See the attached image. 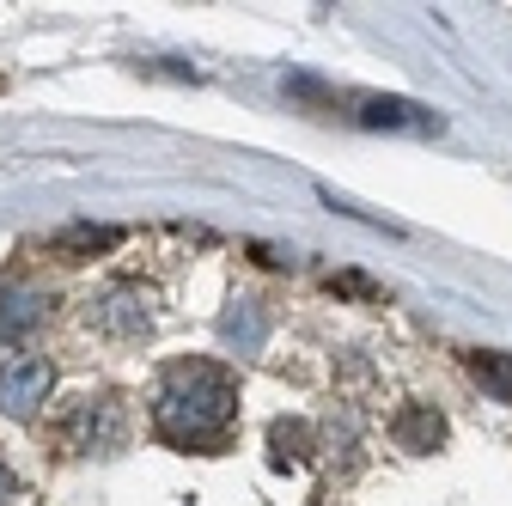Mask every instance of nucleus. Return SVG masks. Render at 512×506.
Here are the masks:
<instances>
[{"instance_id": "obj_1", "label": "nucleus", "mask_w": 512, "mask_h": 506, "mask_svg": "<svg viewBox=\"0 0 512 506\" xmlns=\"http://www.w3.org/2000/svg\"><path fill=\"white\" fill-rule=\"evenodd\" d=\"M238 415V372L220 360H171L153 391V427L165 446L220 452Z\"/></svg>"}, {"instance_id": "obj_2", "label": "nucleus", "mask_w": 512, "mask_h": 506, "mask_svg": "<svg viewBox=\"0 0 512 506\" xmlns=\"http://www.w3.org/2000/svg\"><path fill=\"white\" fill-rule=\"evenodd\" d=\"M68 446L74 452H86V458H110V452H122V439H128V409L116 403V397H80L74 409H68Z\"/></svg>"}, {"instance_id": "obj_3", "label": "nucleus", "mask_w": 512, "mask_h": 506, "mask_svg": "<svg viewBox=\"0 0 512 506\" xmlns=\"http://www.w3.org/2000/svg\"><path fill=\"white\" fill-rule=\"evenodd\" d=\"M49 397V360L43 354H0V409L31 415Z\"/></svg>"}, {"instance_id": "obj_4", "label": "nucleus", "mask_w": 512, "mask_h": 506, "mask_svg": "<svg viewBox=\"0 0 512 506\" xmlns=\"http://www.w3.org/2000/svg\"><path fill=\"white\" fill-rule=\"evenodd\" d=\"M92 324H98L104 336H141V330L153 324L147 293H141V287H116V293H104V299L92 305Z\"/></svg>"}, {"instance_id": "obj_5", "label": "nucleus", "mask_w": 512, "mask_h": 506, "mask_svg": "<svg viewBox=\"0 0 512 506\" xmlns=\"http://www.w3.org/2000/svg\"><path fill=\"white\" fill-rule=\"evenodd\" d=\"M354 122H366V129H409V135H439V116L433 110H421V104H409V98H360V110H354Z\"/></svg>"}, {"instance_id": "obj_6", "label": "nucleus", "mask_w": 512, "mask_h": 506, "mask_svg": "<svg viewBox=\"0 0 512 506\" xmlns=\"http://www.w3.org/2000/svg\"><path fill=\"white\" fill-rule=\"evenodd\" d=\"M391 439H397L403 452H439L445 421H439V409H433V403H409V409H397V421H391Z\"/></svg>"}, {"instance_id": "obj_7", "label": "nucleus", "mask_w": 512, "mask_h": 506, "mask_svg": "<svg viewBox=\"0 0 512 506\" xmlns=\"http://www.w3.org/2000/svg\"><path fill=\"white\" fill-rule=\"evenodd\" d=\"M43 293H31V287H7L0 293V342H19L31 324H43Z\"/></svg>"}, {"instance_id": "obj_8", "label": "nucleus", "mask_w": 512, "mask_h": 506, "mask_svg": "<svg viewBox=\"0 0 512 506\" xmlns=\"http://www.w3.org/2000/svg\"><path fill=\"white\" fill-rule=\"evenodd\" d=\"M220 336H226L238 354H256V348H263V336H269L263 305H256V299H238V305L226 311V318H220Z\"/></svg>"}, {"instance_id": "obj_9", "label": "nucleus", "mask_w": 512, "mask_h": 506, "mask_svg": "<svg viewBox=\"0 0 512 506\" xmlns=\"http://www.w3.org/2000/svg\"><path fill=\"white\" fill-rule=\"evenodd\" d=\"M470 378L482 391H494L500 403H512V354H494V348H476L470 354Z\"/></svg>"}, {"instance_id": "obj_10", "label": "nucleus", "mask_w": 512, "mask_h": 506, "mask_svg": "<svg viewBox=\"0 0 512 506\" xmlns=\"http://www.w3.org/2000/svg\"><path fill=\"white\" fill-rule=\"evenodd\" d=\"M116 238H122L116 226H68V232L49 238V250H55V257H86V250H110Z\"/></svg>"}, {"instance_id": "obj_11", "label": "nucleus", "mask_w": 512, "mask_h": 506, "mask_svg": "<svg viewBox=\"0 0 512 506\" xmlns=\"http://www.w3.org/2000/svg\"><path fill=\"white\" fill-rule=\"evenodd\" d=\"M269 446H275V458H281V464H287V458H305L311 427H305V421H275V427H269Z\"/></svg>"}, {"instance_id": "obj_12", "label": "nucleus", "mask_w": 512, "mask_h": 506, "mask_svg": "<svg viewBox=\"0 0 512 506\" xmlns=\"http://www.w3.org/2000/svg\"><path fill=\"white\" fill-rule=\"evenodd\" d=\"M7 500H13V470L0 464V506H7Z\"/></svg>"}]
</instances>
